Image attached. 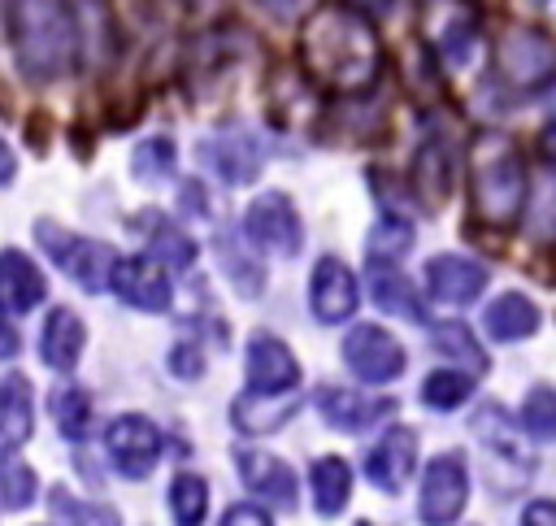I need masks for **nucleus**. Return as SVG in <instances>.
<instances>
[{
  "label": "nucleus",
  "instance_id": "22",
  "mask_svg": "<svg viewBox=\"0 0 556 526\" xmlns=\"http://www.w3.org/2000/svg\"><path fill=\"white\" fill-rule=\"evenodd\" d=\"M482 326H486L491 339H500V343H517V339H530V335L539 330V309H534L530 296H521V291H504V296H495V300L486 304Z\"/></svg>",
  "mask_w": 556,
  "mask_h": 526
},
{
  "label": "nucleus",
  "instance_id": "35",
  "mask_svg": "<svg viewBox=\"0 0 556 526\" xmlns=\"http://www.w3.org/2000/svg\"><path fill=\"white\" fill-rule=\"evenodd\" d=\"M430 339H434V348H439L443 356L465 361L473 374H482V370H486V352H482V343L469 335V326H465V322H439Z\"/></svg>",
  "mask_w": 556,
  "mask_h": 526
},
{
  "label": "nucleus",
  "instance_id": "31",
  "mask_svg": "<svg viewBox=\"0 0 556 526\" xmlns=\"http://www.w3.org/2000/svg\"><path fill=\"white\" fill-rule=\"evenodd\" d=\"M208 513V483L200 474H178L169 483V517L174 526H200Z\"/></svg>",
  "mask_w": 556,
  "mask_h": 526
},
{
  "label": "nucleus",
  "instance_id": "43",
  "mask_svg": "<svg viewBox=\"0 0 556 526\" xmlns=\"http://www.w3.org/2000/svg\"><path fill=\"white\" fill-rule=\"evenodd\" d=\"M13 174H17V161H13V148L0 139V187H9L13 183Z\"/></svg>",
  "mask_w": 556,
  "mask_h": 526
},
{
  "label": "nucleus",
  "instance_id": "36",
  "mask_svg": "<svg viewBox=\"0 0 556 526\" xmlns=\"http://www.w3.org/2000/svg\"><path fill=\"white\" fill-rule=\"evenodd\" d=\"M35 491H39L35 469H30L26 461H17L13 452H4V456H0V504L17 513V509H26V504L35 500Z\"/></svg>",
  "mask_w": 556,
  "mask_h": 526
},
{
  "label": "nucleus",
  "instance_id": "48",
  "mask_svg": "<svg viewBox=\"0 0 556 526\" xmlns=\"http://www.w3.org/2000/svg\"><path fill=\"white\" fill-rule=\"evenodd\" d=\"M356 526H374V522H356Z\"/></svg>",
  "mask_w": 556,
  "mask_h": 526
},
{
  "label": "nucleus",
  "instance_id": "25",
  "mask_svg": "<svg viewBox=\"0 0 556 526\" xmlns=\"http://www.w3.org/2000/svg\"><path fill=\"white\" fill-rule=\"evenodd\" d=\"M300 409V396L287 391V396H256V391H243L235 404H230V417L243 435H269L278 430L287 417H295Z\"/></svg>",
  "mask_w": 556,
  "mask_h": 526
},
{
  "label": "nucleus",
  "instance_id": "37",
  "mask_svg": "<svg viewBox=\"0 0 556 526\" xmlns=\"http://www.w3.org/2000/svg\"><path fill=\"white\" fill-rule=\"evenodd\" d=\"M174 161H178V148H174L169 139H161V135L143 139V143L130 152V170H135L143 183H161V178H169V174H174Z\"/></svg>",
  "mask_w": 556,
  "mask_h": 526
},
{
  "label": "nucleus",
  "instance_id": "28",
  "mask_svg": "<svg viewBox=\"0 0 556 526\" xmlns=\"http://www.w3.org/2000/svg\"><path fill=\"white\" fill-rule=\"evenodd\" d=\"M65 4H70V13H74L78 52H87L91 61H104V57H109V39H113L104 0H65Z\"/></svg>",
  "mask_w": 556,
  "mask_h": 526
},
{
  "label": "nucleus",
  "instance_id": "39",
  "mask_svg": "<svg viewBox=\"0 0 556 526\" xmlns=\"http://www.w3.org/2000/svg\"><path fill=\"white\" fill-rule=\"evenodd\" d=\"M521 426L534 439H556V391L552 387H534L521 404Z\"/></svg>",
  "mask_w": 556,
  "mask_h": 526
},
{
  "label": "nucleus",
  "instance_id": "26",
  "mask_svg": "<svg viewBox=\"0 0 556 526\" xmlns=\"http://www.w3.org/2000/svg\"><path fill=\"white\" fill-rule=\"evenodd\" d=\"M30 430H35V404H30L26 378L9 374L0 383V452L22 448L30 439Z\"/></svg>",
  "mask_w": 556,
  "mask_h": 526
},
{
  "label": "nucleus",
  "instance_id": "46",
  "mask_svg": "<svg viewBox=\"0 0 556 526\" xmlns=\"http://www.w3.org/2000/svg\"><path fill=\"white\" fill-rule=\"evenodd\" d=\"M547 113H552V122H556V83L547 87Z\"/></svg>",
  "mask_w": 556,
  "mask_h": 526
},
{
  "label": "nucleus",
  "instance_id": "24",
  "mask_svg": "<svg viewBox=\"0 0 556 526\" xmlns=\"http://www.w3.org/2000/svg\"><path fill=\"white\" fill-rule=\"evenodd\" d=\"M452 178H456V170H452V152H447V143H439V139H426L421 148H417V156H413V191L421 196V204H443L447 196H452Z\"/></svg>",
  "mask_w": 556,
  "mask_h": 526
},
{
  "label": "nucleus",
  "instance_id": "47",
  "mask_svg": "<svg viewBox=\"0 0 556 526\" xmlns=\"http://www.w3.org/2000/svg\"><path fill=\"white\" fill-rule=\"evenodd\" d=\"M534 4H543V9H552V13H556V0H534Z\"/></svg>",
  "mask_w": 556,
  "mask_h": 526
},
{
  "label": "nucleus",
  "instance_id": "16",
  "mask_svg": "<svg viewBox=\"0 0 556 526\" xmlns=\"http://www.w3.org/2000/svg\"><path fill=\"white\" fill-rule=\"evenodd\" d=\"M43 296H48V283L39 265L17 248H0V309L30 313L35 304H43Z\"/></svg>",
  "mask_w": 556,
  "mask_h": 526
},
{
  "label": "nucleus",
  "instance_id": "11",
  "mask_svg": "<svg viewBox=\"0 0 556 526\" xmlns=\"http://www.w3.org/2000/svg\"><path fill=\"white\" fill-rule=\"evenodd\" d=\"M109 287H113V296L122 304H130L139 313H165L169 296H174L169 274H165V265L156 256H117Z\"/></svg>",
  "mask_w": 556,
  "mask_h": 526
},
{
  "label": "nucleus",
  "instance_id": "21",
  "mask_svg": "<svg viewBox=\"0 0 556 526\" xmlns=\"http://www.w3.org/2000/svg\"><path fill=\"white\" fill-rule=\"evenodd\" d=\"M473 435H478V443L495 456L491 465H517L526 478H530V452H526V443H521V435L508 426V413L500 409V404H482L478 413H473Z\"/></svg>",
  "mask_w": 556,
  "mask_h": 526
},
{
  "label": "nucleus",
  "instance_id": "34",
  "mask_svg": "<svg viewBox=\"0 0 556 526\" xmlns=\"http://www.w3.org/2000/svg\"><path fill=\"white\" fill-rule=\"evenodd\" d=\"M469 391H473L469 374H460V370H434L421 383V404L434 409V413H452V409H460L469 400Z\"/></svg>",
  "mask_w": 556,
  "mask_h": 526
},
{
  "label": "nucleus",
  "instance_id": "2",
  "mask_svg": "<svg viewBox=\"0 0 556 526\" xmlns=\"http://www.w3.org/2000/svg\"><path fill=\"white\" fill-rule=\"evenodd\" d=\"M9 35L30 83L61 78L78 57V30L65 0H9Z\"/></svg>",
  "mask_w": 556,
  "mask_h": 526
},
{
  "label": "nucleus",
  "instance_id": "14",
  "mask_svg": "<svg viewBox=\"0 0 556 526\" xmlns=\"http://www.w3.org/2000/svg\"><path fill=\"white\" fill-rule=\"evenodd\" d=\"M486 287V265L460 256V252H439L426 261V291L439 304H469Z\"/></svg>",
  "mask_w": 556,
  "mask_h": 526
},
{
  "label": "nucleus",
  "instance_id": "20",
  "mask_svg": "<svg viewBox=\"0 0 556 526\" xmlns=\"http://www.w3.org/2000/svg\"><path fill=\"white\" fill-rule=\"evenodd\" d=\"M204 161L217 170V178L226 183H252L261 170V148L248 130H222L204 143Z\"/></svg>",
  "mask_w": 556,
  "mask_h": 526
},
{
  "label": "nucleus",
  "instance_id": "38",
  "mask_svg": "<svg viewBox=\"0 0 556 526\" xmlns=\"http://www.w3.org/2000/svg\"><path fill=\"white\" fill-rule=\"evenodd\" d=\"M52 513L65 522V526H117V513L109 504H87V500H74L70 491H52Z\"/></svg>",
  "mask_w": 556,
  "mask_h": 526
},
{
  "label": "nucleus",
  "instance_id": "12",
  "mask_svg": "<svg viewBox=\"0 0 556 526\" xmlns=\"http://www.w3.org/2000/svg\"><path fill=\"white\" fill-rule=\"evenodd\" d=\"M361 304V287H356V274L339 261V256H321L308 274V309L317 322L326 326H339L356 313Z\"/></svg>",
  "mask_w": 556,
  "mask_h": 526
},
{
  "label": "nucleus",
  "instance_id": "45",
  "mask_svg": "<svg viewBox=\"0 0 556 526\" xmlns=\"http://www.w3.org/2000/svg\"><path fill=\"white\" fill-rule=\"evenodd\" d=\"M256 9H265V13H291L295 9V0H252Z\"/></svg>",
  "mask_w": 556,
  "mask_h": 526
},
{
  "label": "nucleus",
  "instance_id": "3",
  "mask_svg": "<svg viewBox=\"0 0 556 526\" xmlns=\"http://www.w3.org/2000/svg\"><path fill=\"white\" fill-rule=\"evenodd\" d=\"M526 165L500 130H482L469 148V209L486 226H513L526 209Z\"/></svg>",
  "mask_w": 556,
  "mask_h": 526
},
{
  "label": "nucleus",
  "instance_id": "6",
  "mask_svg": "<svg viewBox=\"0 0 556 526\" xmlns=\"http://www.w3.org/2000/svg\"><path fill=\"white\" fill-rule=\"evenodd\" d=\"M343 361L361 383H395L404 374V365H408L400 339L387 326H374V322H361V326L348 330Z\"/></svg>",
  "mask_w": 556,
  "mask_h": 526
},
{
  "label": "nucleus",
  "instance_id": "30",
  "mask_svg": "<svg viewBox=\"0 0 556 526\" xmlns=\"http://www.w3.org/2000/svg\"><path fill=\"white\" fill-rule=\"evenodd\" d=\"M217 261H222V270H226V278L235 283L239 296H248V300L261 296V287H265V270H261L256 256H243V248H239L235 235H222V239H217Z\"/></svg>",
  "mask_w": 556,
  "mask_h": 526
},
{
  "label": "nucleus",
  "instance_id": "13",
  "mask_svg": "<svg viewBox=\"0 0 556 526\" xmlns=\"http://www.w3.org/2000/svg\"><path fill=\"white\" fill-rule=\"evenodd\" d=\"M413 469H417V430L413 426L382 430V439L365 452V478L378 491H387V496L404 491V483L413 478Z\"/></svg>",
  "mask_w": 556,
  "mask_h": 526
},
{
  "label": "nucleus",
  "instance_id": "5",
  "mask_svg": "<svg viewBox=\"0 0 556 526\" xmlns=\"http://www.w3.org/2000/svg\"><path fill=\"white\" fill-rule=\"evenodd\" d=\"M243 230H248V239L256 248L278 252V256H295L304 248V222H300L291 196H282V191L256 196L248 204V213H243Z\"/></svg>",
  "mask_w": 556,
  "mask_h": 526
},
{
  "label": "nucleus",
  "instance_id": "23",
  "mask_svg": "<svg viewBox=\"0 0 556 526\" xmlns=\"http://www.w3.org/2000/svg\"><path fill=\"white\" fill-rule=\"evenodd\" d=\"M369 296L382 313H395V317H408V322H426V304L417 296V287L391 270L387 261H369Z\"/></svg>",
  "mask_w": 556,
  "mask_h": 526
},
{
  "label": "nucleus",
  "instance_id": "44",
  "mask_svg": "<svg viewBox=\"0 0 556 526\" xmlns=\"http://www.w3.org/2000/svg\"><path fill=\"white\" fill-rule=\"evenodd\" d=\"M17 352V335H13V326L9 322H0V361L4 356H13Z\"/></svg>",
  "mask_w": 556,
  "mask_h": 526
},
{
  "label": "nucleus",
  "instance_id": "40",
  "mask_svg": "<svg viewBox=\"0 0 556 526\" xmlns=\"http://www.w3.org/2000/svg\"><path fill=\"white\" fill-rule=\"evenodd\" d=\"M169 370H174L178 378H200V374H204L200 348H195V343H174V348H169Z\"/></svg>",
  "mask_w": 556,
  "mask_h": 526
},
{
  "label": "nucleus",
  "instance_id": "15",
  "mask_svg": "<svg viewBox=\"0 0 556 526\" xmlns=\"http://www.w3.org/2000/svg\"><path fill=\"white\" fill-rule=\"evenodd\" d=\"M235 469H239V478H243V487L252 496H265L282 513L295 509V474H291V465L282 456H269L261 448H239L235 452Z\"/></svg>",
  "mask_w": 556,
  "mask_h": 526
},
{
  "label": "nucleus",
  "instance_id": "9",
  "mask_svg": "<svg viewBox=\"0 0 556 526\" xmlns=\"http://www.w3.org/2000/svg\"><path fill=\"white\" fill-rule=\"evenodd\" d=\"M243 378H248V391L256 396H287L300 387V361L278 335L256 330L243 348Z\"/></svg>",
  "mask_w": 556,
  "mask_h": 526
},
{
  "label": "nucleus",
  "instance_id": "8",
  "mask_svg": "<svg viewBox=\"0 0 556 526\" xmlns=\"http://www.w3.org/2000/svg\"><path fill=\"white\" fill-rule=\"evenodd\" d=\"M495 65H500L504 83L539 87L556 74V43L534 26H513V30H504V39L495 48Z\"/></svg>",
  "mask_w": 556,
  "mask_h": 526
},
{
  "label": "nucleus",
  "instance_id": "1",
  "mask_svg": "<svg viewBox=\"0 0 556 526\" xmlns=\"http://www.w3.org/2000/svg\"><path fill=\"white\" fill-rule=\"evenodd\" d=\"M300 65L317 87L361 96L382 70V39L356 4L326 0L300 26Z\"/></svg>",
  "mask_w": 556,
  "mask_h": 526
},
{
  "label": "nucleus",
  "instance_id": "32",
  "mask_svg": "<svg viewBox=\"0 0 556 526\" xmlns=\"http://www.w3.org/2000/svg\"><path fill=\"white\" fill-rule=\"evenodd\" d=\"M365 248H369V261H387V265L400 261V256L413 248V222H408V217H395V213H382V217L374 222Z\"/></svg>",
  "mask_w": 556,
  "mask_h": 526
},
{
  "label": "nucleus",
  "instance_id": "4",
  "mask_svg": "<svg viewBox=\"0 0 556 526\" xmlns=\"http://www.w3.org/2000/svg\"><path fill=\"white\" fill-rule=\"evenodd\" d=\"M30 230H35L39 252H43L61 274H70L83 291H104V287H109L113 265H117V252H113L109 243H100V239H91V235H78V230H65V226H56L52 217H39Z\"/></svg>",
  "mask_w": 556,
  "mask_h": 526
},
{
  "label": "nucleus",
  "instance_id": "29",
  "mask_svg": "<svg viewBox=\"0 0 556 526\" xmlns=\"http://www.w3.org/2000/svg\"><path fill=\"white\" fill-rule=\"evenodd\" d=\"M148 217H152V226H148V252L161 265H169V270H187L195 261V239L182 226H174L169 217H161V213H148Z\"/></svg>",
  "mask_w": 556,
  "mask_h": 526
},
{
  "label": "nucleus",
  "instance_id": "10",
  "mask_svg": "<svg viewBox=\"0 0 556 526\" xmlns=\"http://www.w3.org/2000/svg\"><path fill=\"white\" fill-rule=\"evenodd\" d=\"M104 448H109V461L122 478H148L156 456H161V430L139 413H122L109 422Z\"/></svg>",
  "mask_w": 556,
  "mask_h": 526
},
{
  "label": "nucleus",
  "instance_id": "42",
  "mask_svg": "<svg viewBox=\"0 0 556 526\" xmlns=\"http://www.w3.org/2000/svg\"><path fill=\"white\" fill-rule=\"evenodd\" d=\"M521 526H556V500H530Z\"/></svg>",
  "mask_w": 556,
  "mask_h": 526
},
{
  "label": "nucleus",
  "instance_id": "27",
  "mask_svg": "<svg viewBox=\"0 0 556 526\" xmlns=\"http://www.w3.org/2000/svg\"><path fill=\"white\" fill-rule=\"evenodd\" d=\"M308 487H313V509L321 517H339L352 496V465L343 456H317L308 469Z\"/></svg>",
  "mask_w": 556,
  "mask_h": 526
},
{
  "label": "nucleus",
  "instance_id": "18",
  "mask_svg": "<svg viewBox=\"0 0 556 526\" xmlns=\"http://www.w3.org/2000/svg\"><path fill=\"white\" fill-rule=\"evenodd\" d=\"M83 343H87L83 317L74 309H52L48 322H43V330H39V356H43V365L56 370V374H70L78 365V356H83Z\"/></svg>",
  "mask_w": 556,
  "mask_h": 526
},
{
  "label": "nucleus",
  "instance_id": "7",
  "mask_svg": "<svg viewBox=\"0 0 556 526\" xmlns=\"http://www.w3.org/2000/svg\"><path fill=\"white\" fill-rule=\"evenodd\" d=\"M469 500V474L465 461L456 452H443L426 465L421 474V496H417V513L426 526H452L465 513Z\"/></svg>",
  "mask_w": 556,
  "mask_h": 526
},
{
  "label": "nucleus",
  "instance_id": "17",
  "mask_svg": "<svg viewBox=\"0 0 556 526\" xmlns=\"http://www.w3.org/2000/svg\"><path fill=\"white\" fill-rule=\"evenodd\" d=\"M473 39H478V26H473V13L465 4H456V0L434 4V13H430V43H434V52L447 65H465L473 57Z\"/></svg>",
  "mask_w": 556,
  "mask_h": 526
},
{
  "label": "nucleus",
  "instance_id": "41",
  "mask_svg": "<svg viewBox=\"0 0 556 526\" xmlns=\"http://www.w3.org/2000/svg\"><path fill=\"white\" fill-rule=\"evenodd\" d=\"M217 526H274V517L261 504H230Z\"/></svg>",
  "mask_w": 556,
  "mask_h": 526
},
{
  "label": "nucleus",
  "instance_id": "19",
  "mask_svg": "<svg viewBox=\"0 0 556 526\" xmlns=\"http://www.w3.org/2000/svg\"><path fill=\"white\" fill-rule=\"evenodd\" d=\"M317 409H321V417H326V426H334V430H365V426H374V422H382L395 404L391 400H378V396H361V391H343V387H321V396H317Z\"/></svg>",
  "mask_w": 556,
  "mask_h": 526
},
{
  "label": "nucleus",
  "instance_id": "33",
  "mask_svg": "<svg viewBox=\"0 0 556 526\" xmlns=\"http://www.w3.org/2000/svg\"><path fill=\"white\" fill-rule=\"evenodd\" d=\"M48 409H52V417H56V426H61L65 439H83L87 435V426H91V396L83 387H74V383L56 387L52 400H48Z\"/></svg>",
  "mask_w": 556,
  "mask_h": 526
}]
</instances>
